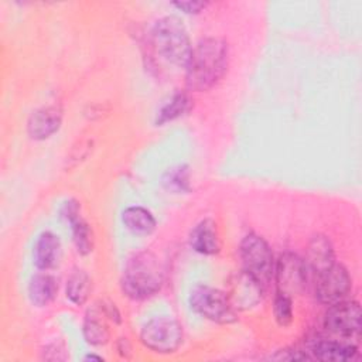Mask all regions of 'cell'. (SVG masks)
<instances>
[{
	"label": "cell",
	"mask_w": 362,
	"mask_h": 362,
	"mask_svg": "<svg viewBox=\"0 0 362 362\" xmlns=\"http://www.w3.org/2000/svg\"><path fill=\"white\" fill-rule=\"evenodd\" d=\"M173 6L185 14H198L208 7L206 1H174Z\"/></svg>",
	"instance_id": "24"
},
{
	"label": "cell",
	"mask_w": 362,
	"mask_h": 362,
	"mask_svg": "<svg viewBox=\"0 0 362 362\" xmlns=\"http://www.w3.org/2000/svg\"><path fill=\"white\" fill-rule=\"evenodd\" d=\"M352 280L346 269L334 263L331 267L315 276V298L327 305L345 300L351 291Z\"/></svg>",
	"instance_id": "9"
},
{
	"label": "cell",
	"mask_w": 362,
	"mask_h": 362,
	"mask_svg": "<svg viewBox=\"0 0 362 362\" xmlns=\"http://www.w3.org/2000/svg\"><path fill=\"white\" fill-rule=\"evenodd\" d=\"M61 255V242L52 232H42L33 249V262L40 270H49L57 266Z\"/></svg>",
	"instance_id": "15"
},
{
	"label": "cell",
	"mask_w": 362,
	"mask_h": 362,
	"mask_svg": "<svg viewBox=\"0 0 362 362\" xmlns=\"http://www.w3.org/2000/svg\"><path fill=\"white\" fill-rule=\"evenodd\" d=\"M62 123V109L57 105L42 106L31 113L27 122V133L34 140H45L57 133Z\"/></svg>",
	"instance_id": "11"
},
{
	"label": "cell",
	"mask_w": 362,
	"mask_h": 362,
	"mask_svg": "<svg viewBox=\"0 0 362 362\" xmlns=\"http://www.w3.org/2000/svg\"><path fill=\"white\" fill-rule=\"evenodd\" d=\"M106 314L102 307H92L86 311L82 332L88 344L100 346L105 345L110 338V331L106 324Z\"/></svg>",
	"instance_id": "16"
},
{
	"label": "cell",
	"mask_w": 362,
	"mask_h": 362,
	"mask_svg": "<svg viewBox=\"0 0 362 362\" xmlns=\"http://www.w3.org/2000/svg\"><path fill=\"white\" fill-rule=\"evenodd\" d=\"M304 262L307 270L313 272L315 276L331 267L335 263V256L329 239L322 235L314 236L308 243L307 257Z\"/></svg>",
	"instance_id": "14"
},
{
	"label": "cell",
	"mask_w": 362,
	"mask_h": 362,
	"mask_svg": "<svg viewBox=\"0 0 362 362\" xmlns=\"http://www.w3.org/2000/svg\"><path fill=\"white\" fill-rule=\"evenodd\" d=\"M124 226L134 235H150L156 226V218L143 206H129L122 214Z\"/></svg>",
	"instance_id": "18"
},
{
	"label": "cell",
	"mask_w": 362,
	"mask_h": 362,
	"mask_svg": "<svg viewBox=\"0 0 362 362\" xmlns=\"http://www.w3.org/2000/svg\"><path fill=\"white\" fill-rule=\"evenodd\" d=\"M90 290H92V281L89 274L85 270L76 269L69 274L66 280L65 296L72 304L75 305L85 304L90 294Z\"/></svg>",
	"instance_id": "19"
},
{
	"label": "cell",
	"mask_w": 362,
	"mask_h": 362,
	"mask_svg": "<svg viewBox=\"0 0 362 362\" xmlns=\"http://www.w3.org/2000/svg\"><path fill=\"white\" fill-rule=\"evenodd\" d=\"M72 230V240L79 255H89L93 250V233L86 221L81 218V215L75 216L69 221Z\"/></svg>",
	"instance_id": "21"
},
{
	"label": "cell",
	"mask_w": 362,
	"mask_h": 362,
	"mask_svg": "<svg viewBox=\"0 0 362 362\" xmlns=\"http://www.w3.org/2000/svg\"><path fill=\"white\" fill-rule=\"evenodd\" d=\"M189 305L199 315L218 324H232L238 320L236 308L228 294L211 286L199 284L194 287L189 296Z\"/></svg>",
	"instance_id": "4"
},
{
	"label": "cell",
	"mask_w": 362,
	"mask_h": 362,
	"mask_svg": "<svg viewBox=\"0 0 362 362\" xmlns=\"http://www.w3.org/2000/svg\"><path fill=\"white\" fill-rule=\"evenodd\" d=\"M324 328L338 337L352 338L361 331V305L358 301L331 304L324 317Z\"/></svg>",
	"instance_id": "8"
},
{
	"label": "cell",
	"mask_w": 362,
	"mask_h": 362,
	"mask_svg": "<svg viewBox=\"0 0 362 362\" xmlns=\"http://www.w3.org/2000/svg\"><path fill=\"white\" fill-rule=\"evenodd\" d=\"M229 45L221 37H205L192 48L185 68V85L189 90L204 92L214 88L226 74Z\"/></svg>",
	"instance_id": "1"
},
{
	"label": "cell",
	"mask_w": 362,
	"mask_h": 362,
	"mask_svg": "<svg viewBox=\"0 0 362 362\" xmlns=\"http://www.w3.org/2000/svg\"><path fill=\"white\" fill-rule=\"evenodd\" d=\"M189 246L201 255H216L221 250V239L216 223L211 218L199 221L189 232Z\"/></svg>",
	"instance_id": "13"
},
{
	"label": "cell",
	"mask_w": 362,
	"mask_h": 362,
	"mask_svg": "<svg viewBox=\"0 0 362 362\" xmlns=\"http://www.w3.org/2000/svg\"><path fill=\"white\" fill-rule=\"evenodd\" d=\"M273 314L280 327H287L293 321V305L291 297L277 293L273 304Z\"/></svg>",
	"instance_id": "23"
},
{
	"label": "cell",
	"mask_w": 362,
	"mask_h": 362,
	"mask_svg": "<svg viewBox=\"0 0 362 362\" xmlns=\"http://www.w3.org/2000/svg\"><path fill=\"white\" fill-rule=\"evenodd\" d=\"M182 339V327L171 317L151 318L140 331V341L143 345L158 354L175 352L181 346Z\"/></svg>",
	"instance_id": "6"
},
{
	"label": "cell",
	"mask_w": 362,
	"mask_h": 362,
	"mask_svg": "<svg viewBox=\"0 0 362 362\" xmlns=\"http://www.w3.org/2000/svg\"><path fill=\"white\" fill-rule=\"evenodd\" d=\"M164 283V270L158 257L150 250L134 253L126 263L122 290L132 300H144L156 294Z\"/></svg>",
	"instance_id": "2"
},
{
	"label": "cell",
	"mask_w": 362,
	"mask_h": 362,
	"mask_svg": "<svg viewBox=\"0 0 362 362\" xmlns=\"http://www.w3.org/2000/svg\"><path fill=\"white\" fill-rule=\"evenodd\" d=\"M85 359H96V361H102V356H96V355H88Z\"/></svg>",
	"instance_id": "25"
},
{
	"label": "cell",
	"mask_w": 362,
	"mask_h": 362,
	"mask_svg": "<svg viewBox=\"0 0 362 362\" xmlns=\"http://www.w3.org/2000/svg\"><path fill=\"white\" fill-rule=\"evenodd\" d=\"M163 184L167 189L184 192L189 188V173L185 165L168 168L163 177Z\"/></svg>",
	"instance_id": "22"
},
{
	"label": "cell",
	"mask_w": 362,
	"mask_h": 362,
	"mask_svg": "<svg viewBox=\"0 0 362 362\" xmlns=\"http://www.w3.org/2000/svg\"><path fill=\"white\" fill-rule=\"evenodd\" d=\"M263 288L260 283L242 270L230 281V290L226 294L236 310H249L262 301Z\"/></svg>",
	"instance_id": "10"
},
{
	"label": "cell",
	"mask_w": 362,
	"mask_h": 362,
	"mask_svg": "<svg viewBox=\"0 0 362 362\" xmlns=\"http://www.w3.org/2000/svg\"><path fill=\"white\" fill-rule=\"evenodd\" d=\"M308 355L311 359L320 361H335V362H348L359 359V351L355 345L344 344L334 339L318 338L310 345Z\"/></svg>",
	"instance_id": "12"
},
{
	"label": "cell",
	"mask_w": 362,
	"mask_h": 362,
	"mask_svg": "<svg viewBox=\"0 0 362 362\" xmlns=\"http://www.w3.org/2000/svg\"><path fill=\"white\" fill-rule=\"evenodd\" d=\"M57 291V280L49 274H34L28 283V297L31 303L38 307L48 305L55 298Z\"/></svg>",
	"instance_id": "17"
},
{
	"label": "cell",
	"mask_w": 362,
	"mask_h": 362,
	"mask_svg": "<svg viewBox=\"0 0 362 362\" xmlns=\"http://www.w3.org/2000/svg\"><path fill=\"white\" fill-rule=\"evenodd\" d=\"M191 107V98L185 92L174 93L157 112L156 115V126H163L168 122H173L182 115H185Z\"/></svg>",
	"instance_id": "20"
},
{
	"label": "cell",
	"mask_w": 362,
	"mask_h": 362,
	"mask_svg": "<svg viewBox=\"0 0 362 362\" xmlns=\"http://www.w3.org/2000/svg\"><path fill=\"white\" fill-rule=\"evenodd\" d=\"M151 45L158 57L178 68H187L192 45L182 21L175 16L158 18L150 33Z\"/></svg>",
	"instance_id": "3"
},
{
	"label": "cell",
	"mask_w": 362,
	"mask_h": 362,
	"mask_svg": "<svg viewBox=\"0 0 362 362\" xmlns=\"http://www.w3.org/2000/svg\"><path fill=\"white\" fill-rule=\"evenodd\" d=\"M243 270L266 287L274 273L273 252L269 243L256 233L246 235L239 246Z\"/></svg>",
	"instance_id": "5"
},
{
	"label": "cell",
	"mask_w": 362,
	"mask_h": 362,
	"mask_svg": "<svg viewBox=\"0 0 362 362\" xmlns=\"http://www.w3.org/2000/svg\"><path fill=\"white\" fill-rule=\"evenodd\" d=\"M277 293L293 297L301 294L307 284V266L305 262L296 253H283L274 269Z\"/></svg>",
	"instance_id": "7"
}]
</instances>
